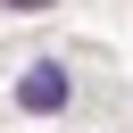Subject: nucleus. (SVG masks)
Wrapping results in <instances>:
<instances>
[{"label": "nucleus", "instance_id": "nucleus-1", "mask_svg": "<svg viewBox=\"0 0 133 133\" xmlns=\"http://www.w3.org/2000/svg\"><path fill=\"white\" fill-rule=\"evenodd\" d=\"M66 100H75V75H66L58 58H33V66L17 75V108H25V116H58Z\"/></svg>", "mask_w": 133, "mask_h": 133}, {"label": "nucleus", "instance_id": "nucleus-2", "mask_svg": "<svg viewBox=\"0 0 133 133\" xmlns=\"http://www.w3.org/2000/svg\"><path fill=\"white\" fill-rule=\"evenodd\" d=\"M0 8H17V17H42V8H50V0H0Z\"/></svg>", "mask_w": 133, "mask_h": 133}]
</instances>
